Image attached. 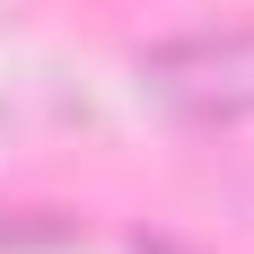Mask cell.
Returning a JSON list of instances; mask_svg holds the SVG:
<instances>
[{
	"mask_svg": "<svg viewBox=\"0 0 254 254\" xmlns=\"http://www.w3.org/2000/svg\"><path fill=\"white\" fill-rule=\"evenodd\" d=\"M149 88L167 105H176V114H219V123H228V114H246L254 105V44H184V53H158L149 62Z\"/></svg>",
	"mask_w": 254,
	"mask_h": 254,
	"instance_id": "6da1fadb",
	"label": "cell"
}]
</instances>
